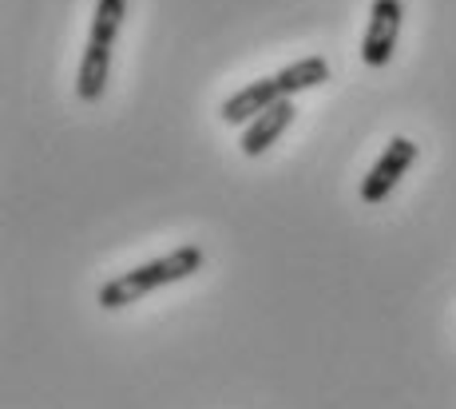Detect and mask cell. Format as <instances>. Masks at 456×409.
Masks as SVG:
<instances>
[{
  "label": "cell",
  "mask_w": 456,
  "mask_h": 409,
  "mask_svg": "<svg viewBox=\"0 0 456 409\" xmlns=\"http://www.w3.org/2000/svg\"><path fill=\"white\" fill-rule=\"evenodd\" d=\"M124 20H127V0H95L92 32H87V40H108V45H116Z\"/></svg>",
  "instance_id": "obj_8"
},
{
  "label": "cell",
  "mask_w": 456,
  "mask_h": 409,
  "mask_svg": "<svg viewBox=\"0 0 456 409\" xmlns=\"http://www.w3.org/2000/svg\"><path fill=\"white\" fill-rule=\"evenodd\" d=\"M111 52H116V45H108V40H87L80 72H76V95H80L84 103H100L103 92H108Z\"/></svg>",
  "instance_id": "obj_4"
},
{
  "label": "cell",
  "mask_w": 456,
  "mask_h": 409,
  "mask_svg": "<svg viewBox=\"0 0 456 409\" xmlns=\"http://www.w3.org/2000/svg\"><path fill=\"white\" fill-rule=\"evenodd\" d=\"M413 163H417V143H413V139H405V135L389 139V143H385V151H381V160L373 163V171L362 183V199L370 207L385 203V199L393 195V187L401 183V176H405Z\"/></svg>",
  "instance_id": "obj_2"
},
{
  "label": "cell",
  "mask_w": 456,
  "mask_h": 409,
  "mask_svg": "<svg viewBox=\"0 0 456 409\" xmlns=\"http://www.w3.org/2000/svg\"><path fill=\"white\" fill-rule=\"evenodd\" d=\"M274 80H278V88H282V95L310 92V88H318V84L330 80V64L322 56H305V60L286 64L282 72H274Z\"/></svg>",
  "instance_id": "obj_7"
},
{
  "label": "cell",
  "mask_w": 456,
  "mask_h": 409,
  "mask_svg": "<svg viewBox=\"0 0 456 409\" xmlns=\"http://www.w3.org/2000/svg\"><path fill=\"white\" fill-rule=\"evenodd\" d=\"M278 100H282V88H278L274 76H266V80H254L242 92H234L231 100L223 103L218 116H223L226 124H250L254 116H262V111H266L270 103H278Z\"/></svg>",
  "instance_id": "obj_6"
},
{
  "label": "cell",
  "mask_w": 456,
  "mask_h": 409,
  "mask_svg": "<svg viewBox=\"0 0 456 409\" xmlns=\"http://www.w3.org/2000/svg\"><path fill=\"white\" fill-rule=\"evenodd\" d=\"M401 16H405V4H401V0H373L370 29H365V37H362V60L370 68H385L393 60Z\"/></svg>",
  "instance_id": "obj_3"
},
{
  "label": "cell",
  "mask_w": 456,
  "mask_h": 409,
  "mask_svg": "<svg viewBox=\"0 0 456 409\" xmlns=\"http://www.w3.org/2000/svg\"><path fill=\"white\" fill-rule=\"evenodd\" d=\"M290 119H294V100H290V95H282V100L270 103L262 116H254L247 124V132H242V155L258 160V155L266 151V147L274 143L286 127H290Z\"/></svg>",
  "instance_id": "obj_5"
},
{
  "label": "cell",
  "mask_w": 456,
  "mask_h": 409,
  "mask_svg": "<svg viewBox=\"0 0 456 409\" xmlns=\"http://www.w3.org/2000/svg\"><path fill=\"white\" fill-rule=\"evenodd\" d=\"M195 271H203V247H175L171 255L163 258H151V263L135 266V271L111 278V282L100 286V307L103 310H124L131 302H139L143 294L159 290V286H171V282H183Z\"/></svg>",
  "instance_id": "obj_1"
}]
</instances>
